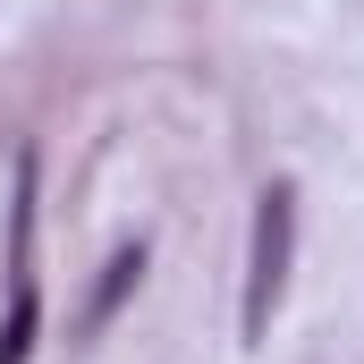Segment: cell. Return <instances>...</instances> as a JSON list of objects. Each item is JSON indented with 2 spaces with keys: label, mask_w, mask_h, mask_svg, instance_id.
Returning a JSON list of instances; mask_svg holds the SVG:
<instances>
[{
  "label": "cell",
  "mask_w": 364,
  "mask_h": 364,
  "mask_svg": "<svg viewBox=\"0 0 364 364\" xmlns=\"http://www.w3.org/2000/svg\"><path fill=\"white\" fill-rule=\"evenodd\" d=\"M288 255H296V186L272 178L255 195V255H246V339H263L279 314V296H288Z\"/></svg>",
  "instance_id": "cell-1"
},
{
  "label": "cell",
  "mask_w": 364,
  "mask_h": 364,
  "mask_svg": "<svg viewBox=\"0 0 364 364\" xmlns=\"http://www.w3.org/2000/svg\"><path fill=\"white\" fill-rule=\"evenodd\" d=\"M34 348V153L17 161V255H9V322H0V364H26Z\"/></svg>",
  "instance_id": "cell-2"
},
{
  "label": "cell",
  "mask_w": 364,
  "mask_h": 364,
  "mask_svg": "<svg viewBox=\"0 0 364 364\" xmlns=\"http://www.w3.org/2000/svg\"><path fill=\"white\" fill-rule=\"evenodd\" d=\"M136 279H144V246H119V255H110V272H102V288H93V314H85L93 331H102V322L119 314V296H127Z\"/></svg>",
  "instance_id": "cell-3"
}]
</instances>
